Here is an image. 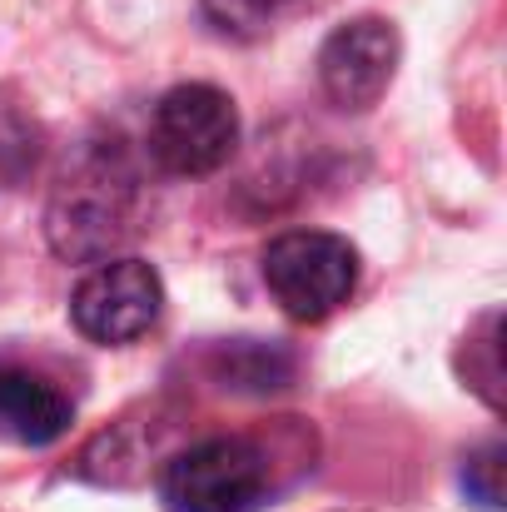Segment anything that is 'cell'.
<instances>
[{
	"label": "cell",
	"mask_w": 507,
	"mask_h": 512,
	"mask_svg": "<svg viewBox=\"0 0 507 512\" xmlns=\"http://www.w3.org/2000/svg\"><path fill=\"white\" fill-rule=\"evenodd\" d=\"M269 498V458L249 438H209L169 458L160 503L169 512H254Z\"/></svg>",
	"instance_id": "3957f363"
},
{
	"label": "cell",
	"mask_w": 507,
	"mask_h": 512,
	"mask_svg": "<svg viewBox=\"0 0 507 512\" xmlns=\"http://www.w3.org/2000/svg\"><path fill=\"white\" fill-rule=\"evenodd\" d=\"M40 160V125L0 95V184H20Z\"/></svg>",
	"instance_id": "9c48e42d"
},
{
	"label": "cell",
	"mask_w": 507,
	"mask_h": 512,
	"mask_svg": "<svg viewBox=\"0 0 507 512\" xmlns=\"http://www.w3.org/2000/svg\"><path fill=\"white\" fill-rule=\"evenodd\" d=\"M264 284L289 319L319 324L348 304V294L358 284V254L338 234L294 229L264 249Z\"/></svg>",
	"instance_id": "7a4b0ae2"
},
{
	"label": "cell",
	"mask_w": 507,
	"mask_h": 512,
	"mask_svg": "<svg viewBox=\"0 0 507 512\" xmlns=\"http://www.w3.org/2000/svg\"><path fill=\"white\" fill-rule=\"evenodd\" d=\"M165 304L160 274L145 259H100L70 294V319L90 343H135Z\"/></svg>",
	"instance_id": "5b68a950"
},
{
	"label": "cell",
	"mask_w": 507,
	"mask_h": 512,
	"mask_svg": "<svg viewBox=\"0 0 507 512\" xmlns=\"http://www.w3.org/2000/svg\"><path fill=\"white\" fill-rule=\"evenodd\" d=\"M219 373L229 383H249V388H279L289 378V358L264 348V343H234L224 358H219Z\"/></svg>",
	"instance_id": "30bf717a"
},
{
	"label": "cell",
	"mask_w": 507,
	"mask_h": 512,
	"mask_svg": "<svg viewBox=\"0 0 507 512\" xmlns=\"http://www.w3.org/2000/svg\"><path fill=\"white\" fill-rule=\"evenodd\" d=\"M140 209L145 194L130 160L115 145H90L65 165L50 189L45 204L50 249L70 264H100L140 234Z\"/></svg>",
	"instance_id": "6da1fadb"
},
{
	"label": "cell",
	"mask_w": 507,
	"mask_h": 512,
	"mask_svg": "<svg viewBox=\"0 0 507 512\" xmlns=\"http://www.w3.org/2000/svg\"><path fill=\"white\" fill-rule=\"evenodd\" d=\"M463 483H468V493L483 503V508H503V448H483L473 463H468V473H463Z\"/></svg>",
	"instance_id": "8fae6325"
},
{
	"label": "cell",
	"mask_w": 507,
	"mask_h": 512,
	"mask_svg": "<svg viewBox=\"0 0 507 512\" xmlns=\"http://www.w3.org/2000/svg\"><path fill=\"white\" fill-rule=\"evenodd\" d=\"M239 150V110L214 85H174L150 115V155L169 174H214Z\"/></svg>",
	"instance_id": "277c9868"
},
{
	"label": "cell",
	"mask_w": 507,
	"mask_h": 512,
	"mask_svg": "<svg viewBox=\"0 0 507 512\" xmlns=\"http://www.w3.org/2000/svg\"><path fill=\"white\" fill-rule=\"evenodd\" d=\"M398 75V30L378 15L348 20L319 50V85L338 110H373Z\"/></svg>",
	"instance_id": "8992f818"
},
{
	"label": "cell",
	"mask_w": 507,
	"mask_h": 512,
	"mask_svg": "<svg viewBox=\"0 0 507 512\" xmlns=\"http://www.w3.org/2000/svg\"><path fill=\"white\" fill-rule=\"evenodd\" d=\"M70 418H75V408L50 378L0 363V433L5 438H15L25 448H45V443L65 438Z\"/></svg>",
	"instance_id": "52a82bcc"
},
{
	"label": "cell",
	"mask_w": 507,
	"mask_h": 512,
	"mask_svg": "<svg viewBox=\"0 0 507 512\" xmlns=\"http://www.w3.org/2000/svg\"><path fill=\"white\" fill-rule=\"evenodd\" d=\"M289 10H299V0H204V20L229 40H259Z\"/></svg>",
	"instance_id": "ba28073f"
}]
</instances>
